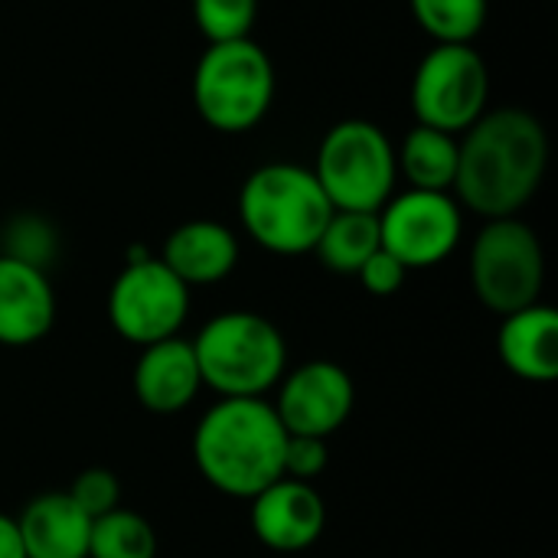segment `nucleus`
Returning <instances> with one entry per match:
<instances>
[{"label":"nucleus","mask_w":558,"mask_h":558,"mask_svg":"<svg viewBox=\"0 0 558 558\" xmlns=\"http://www.w3.org/2000/svg\"><path fill=\"white\" fill-rule=\"evenodd\" d=\"M160 262L186 284H219L239 265V239L229 226L213 219H190L177 226L160 252Z\"/></svg>","instance_id":"15"},{"label":"nucleus","mask_w":558,"mask_h":558,"mask_svg":"<svg viewBox=\"0 0 558 558\" xmlns=\"http://www.w3.org/2000/svg\"><path fill=\"white\" fill-rule=\"evenodd\" d=\"M26 558H88L92 520L69 494H43L16 517Z\"/></svg>","instance_id":"17"},{"label":"nucleus","mask_w":558,"mask_h":558,"mask_svg":"<svg viewBox=\"0 0 558 558\" xmlns=\"http://www.w3.org/2000/svg\"><path fill=\"white\" fill-rule=\"evenodd\" d=\"M199 379L219 399H265L288 373L281 330L252 311H226L206 320L193 340Z\"/></svg>","instance_id":"4"},{"label":"nucleus","mask_w":558,"mask_h":558,"mask_svg":"<svg viewBox=\"0 0 558 558\" xmlns=\"http://www.w3.org/2000/svg\"><path fill=\"white\" fill-rule=\"evenodd\" d=\"M278 399L271 402L278 422L288 435L330 438L340 432L353 412L356 389L343 366L330 360H311L281 376L275 386Z\"/></svg>","instance_id":"11"},{"label":"nucleus","mask_w":558,"mask_h":558,"mask_svg":"<svg viewBox=\"0 0 558 558\" xmlns=\"http://www.w3.org/2000/svg\"><path fill=\"white\" fill-rule=\"evenodd\" d=\"M504 366L523 383L558 379V314L549 304H530L504 317L497 333Z\"/></svg>","instance_id":"16"},{"label":"nucleus","mask_w":558,"mask_h":558,"mask_svg":"<svg viewBox=\"0 0 558 558\" xmlns=\"http://www.w3.org/2000/svg\"><path fill=\"white\" fill-rule=\"evenodd\" d=\"M549 167V137L523 108L484 111L458 141V206L484 219L517 216L539 193Z\"/></svg>","instance_id":"1"},{"label":"nucleus","mask_w":558,"mask_h":558,"mask_svg":"<svg viewBox=\"0 0 558 558\" xmlns=\"http://www.w3.org/2000/svg\"><path fill=\"white\" fill-rule=\"evenodd\" d=\"M88 558H157L154 526L124 507L92 520Z\"/></svg>","instance_id":"20"},{"label":"nucleus","mask_w":558,"mask_h":558,"mask_svg":"<svg viewBox=\"0 0 558 558\" xmlns=\"http://www.w3.org/2000/svg\"><path fill=\"white\" fill-rule=\"evenodd\" d=\"M399 173L409 180V190L451 193L458 177V137L438 128H412L396 150Z\"/></svg>","instance_id":"18"},{"label":"nucleus","mask_w":558,"mask_h":558,"mask_svg":"<svg viewBox=\"0 0 558 558\" xmlns=\"http://www.w3.org/2000/svg\"><path fill=\"white\" fill-rule=\"evenodd\" d=\"M65 494H69V500H72L88 520H98V517H105V513H111V510L121 507V484H118V477H114L111 471H105V468H88V471H82V474L72 481V487H69Z\"/></svg>","instance_id":"24"},{"label":"nucleus","mask_w":558,"mask_h":558,"mask_svg":"<svg viewBox=\"0 0 558 558\" xmlns=\"http://www.w3.org/2000/svg\"><path fill=\"white\" fill-rule=\"evenodd\" d=\"M405 275H409V268H405L399 258H392L386 248H379L376 255H369L366 265L356 271L360 284H363L369 294H376V298H392V294L405 284Z\"/></svg>","instance_id":"26"},{"label":"nucleus","mask_w":558,"mask_h":558,"mask_svg":"<svg viewBox=\"0 0 558 558\" xmlns=\"http://www.w3.org/2000/svg\"><path fill=\"white\" fill-rule=\"evenodd\" d=\"M468 271L477 301L487 311L507 317L513 311L539 304L546 284L543 242L517 216L487 219L471 245Z\"/></svg>","instance_id":"7"},{"label":"nucleus","mask_w":558,"mask_h":558,"mask_svg":"<svg viewBox=\"0 0 558 558\" xmlns=\"http://www.w3.org/2000/svg\"><path fill=\"white\" fill-rule=\"evenodd\" d=\"M0 558H26L20 530H16V520H10L3 513H0Z\"/></svg>","instance_id":"27"},{"label":"nucleus","mask_w":558,"mask_h":558,"mask_svg":"<svg viewBox=\"0 0 558 558\" xmlns=\"http://www.w3.org/2000/svg\"><path fill=\"white\" fill-rule=\"evenodd\" d=\"M487 62L468 43H435L412 75V111L418 124L454 137L487 111Z\"/></svg>","instance_id":"8"},{"label":"nucleus","mask_w":558,"mask_h":558,"mask_svg":"<svg viewBox=\"0 0 558 558\" xmlns=\"http://www.w3.org/2000/svg\"><path fill=\"white\" fill-rule=\"evenodd\" d=\"M190 317V288L150 255H134L108 291V320L134 347L180 337Z\"/></svg>","instance_id":"9"},{"label":"nucleus","mask_w":558,"mask_h":558,"mask_svg":"<svg viewBox=\"0 0 558 558\" xmlns=\"http://www.w3.org/2000/svg\"><path fill=\"white\" fill-rule=\"evenodd\" d=\"M284 445L268 399H219L193 432V461L213 490L252 500L284 477Z\"/></svg>","instance_id":"2"},{"label":"nucleus","mask_w":558,"mask_h":558,"mask_svg":"<svg viewBox=\"0 0 558 558\" xmlns=\"http://www.w3.org/2000/svg\"><path fill=\"white\" fill-rule=\"evenodd\" d=\"M333 206L311 167L265 163L252 170L239 193V219L255 245L271 255L314 252Z\"/></svg>","instance_id":"3"},{"label":"nucleus","mask_w":558,"mask_h":558,"mask_svg":"<svg viewBox=\"0 0 558 558\" xmlns=\"http://www.w3.org/2000/svg\"><path fill=\"white\" fill-rule=\"evenodd\" d=\"M311 170L333 209L379 213L399 180L396 144L379 124L347 118L324 134Z\"/></svg>","instance_id":"6"},{"label":"nucleus","mask_w":558,"mask_h":558,"mask_svg":"<svg viewBox=\"0 0 558 558\" xmlns=\"http://www.w3.org/2000/svg\"><path fill=\"white\" fill-rule=\"evenodd\" d=\"M275 101V62L248 36L209 43L193 69V105L219 134H245L265 121Z\"/></svg>","instance_id":"5"},{"label":"nucleus","mask_w":558,"mask_h":558,"mask_svg":"<svg viewBox=\"0 0 558 558\" xmlns=\"http://www.w3.org/2000/svg\"><path fill=\"white\" fill-rule=\"evenodd\" d=\"M0 255L46 271L49 262L56 258V229L43 216H16L3 229V252Z\"/></svg>","instance_id":"23"},{"label":"nucleus","mask_w":558,"mask_h":558,"mask_svg":"<svg viewBox=\"0 0 558 558\" xmlns=\"http://www.w3.org/2000/svg\"><path fill=\"white\" fill-rule=\"evenodd\" d=\"M134 396L154 415H177L199 396L203 379L193 343L170 337L141 350L134 363Z\"/></svg>","instance_id":"13"},{"label":"nucleus","mask_w":558,"mask_h":558,"mask_svg":"<svg viewBox=\"0 0 558 558\" xmlns=\"http://www.w3.org/2000/svg\"><path fill=\"white\" fill-rule=\"evenodd\" d=\"M330 464L327 438H307V435H288L284 445V477L314 484Z\"/></svg>","instance_id":"25"},{"label":"nucleus","mask_w":558,"mask_h":558,"mask_svg":"<svg viewBox=\"0 0 558 558\" xmlns=\"http://www.w3.org/2000/svg\"><path fill=\"white\" fill-rule=\"evenodd\" d=\"M258 16V0H193V20L209 43L248 39Z\"/></svg>","instance_id":"22"},{"label":"nucleus","mask_w":558,"mask_h":558,"mask_svg":"<svg viewBox=\"0 0 558 558\" xmlns=\"http://www.w3.org/2000/svg\"><path fill=\"white\" fill-rule=\"evenodd\" d=\"M415 23L435 43H474L487 23V0H409Z\"/></svg>","instance_id":"21"},{"label":"nucleus","mask_w":558,"mask_h":558,"mask_svg":"<svg viewBox=\"0 0 558 558\" xmlns=\"http://www.w3.org/2000/svg\"><path fill=\"white\" fill-rule=\"evenodd\" d=\"M464 216L451 193L405 190L379 209L383 248L409 271L441 265L461 242Z\"/></svg>","instance_id":"10"},{"label":"nucleus","mask_w":558,"mask_h":558,"mask_svg":"<svg viewBox=\"0 0 558 558\" xmlns=\"http://www.w3.org/2000/svg\"><path fill=\"white\" fill-rule=\"evenodd\" d=\"M56 324V291L43 268L0 255V343H39Z\"/></svg>","instance_id":"14"},{"label":"nucleus","mask_w":558,"mask_h":558,"mask_svg":"<svg viewBox=\"0 0 558 558\" xmlns=\"http://www.w3.org/2000/svg\"><path fill=\"white\" fill-rule=\"evenodd\" d=\"M383 248L379 239V213H347L333 209L330 222L324 226L314 255L333 275H356L369 255Z\"/></svg>","instance_id":"19"},{"label":"nucleus","mask_w":558,"mask_h":558,"mask_svg":"<svg viewBox=\"0 0 558 558\" xmlns=\"http://www.w3.org/2000/svg\"><path fill=\"white\" fill-rule=\"evenodd\" d=\"M252 533L271 553H304L327 526V507L314 484L281 477L252 497Z\"/></svg>","instance_id":"12"}]
</instances>
